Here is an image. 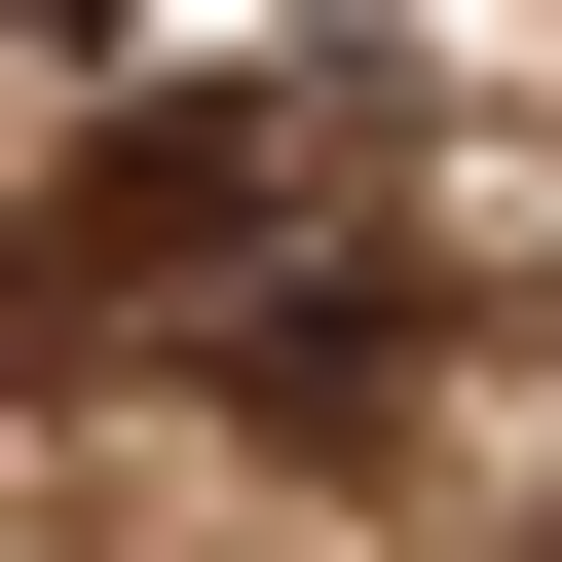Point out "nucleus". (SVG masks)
<instances>
[{"mask_svg":"<svg viewBox=\"0 0 562 562\" xmlns=\"http://www.w3.org/2000/svg\"><path fill=\"white\" fill-rule=\"evenodd\" d=\"M38 38H76V0H38Z\"/></svg>","mask_w":562,"mask_h":562,"instance_id":"f03ea898","label":"nucleus"},{"mask_svg":"<svg viewBox=\"0 0 562 562\" xmlns=\"http://www.w3.org/2000/svg\"><path fill=\"white\" fill-rule=\"evenodd\" d=\"M0 301L38 338H225L262 413H375V113L338 76H225V113H113L76 150V225H0Z\"/></svg>","mask_w":562,"mask_h":562,"instance_id":"f257e3e1","label":"nucleus"}]
</instances>
